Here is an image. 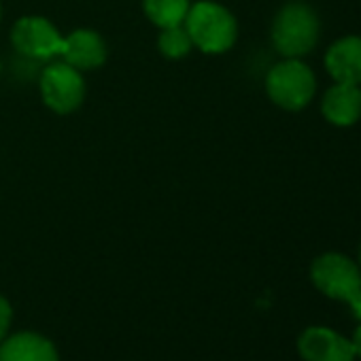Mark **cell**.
<instances>
[{
    "mask_svg": "<svg viewBox=\"0 0 361 361\" xmlns=\"http://www.w3.org/2000/svg\"><path fill=\"white\" fill-rule=\"evenodd\" d=\"M11 43L22 56L35 60H49L62 54L64 37L47 18L26 16L13 26Z\"/></svg>",
    "mask_w": 361,
    "mask_h": 361,
    "instance_id": "obj_6",
    "label": "cell"
},
{
    "mask_svg": "<svg viewBox=\"0 0 361 361\" xmlns=\"http://www.w3.org/2000/svg\"><path fill=\"white\" fill-rule=\"evenodd\" d=\"M317 90V79L312 71L300 62V58H287L285 62L272 66L266 77V92L270 100L285 111L304 109Z\"/></svg>",
    "mask_w": 361,
    "mask_h": 361,
    "instance_id": "obj_3",
    "label": "cell"
},
{
    "mask_svg": "<svg viewBox=\"0 0 361 361\" xmlns=\"http://www.w3.org/2000/svg\"><path fill=\"white\" fill-rule=\"evenodd\" d=\"M325 68L336 83H361V37L336 41L325 56Z\"/></svg>",
    "mask_w": 361,
    "mask_h": 361,
    "instance_id": "obj_9",
    "label": "cell"
},
{
    "mask_svg": "<svg viewBox=\"0 0 361 361\" xmlns=\"http://www.w3.org/2000/svg\"><path fill=\"white\" fill-rule=\"evenodd\" d=\"M157 47H159L164 58L180 60V58H185L194 49V43H192V37H190L185 24H180V26L164 28L159 39H157Z\"/></svg>",
    "mask_w": 361,
    "mask_h": 361,
    "instance_id": "obj_13",
    "label": "cell"
},
{
    "mask_svg": "<svg viewBox=\"0 0 361 361\" xmlns=\"http://www.w3.org/2000/svg\"><path fill=\"white\" fill-rule=\"evenodd\" d=\"M11 319H13V308H11V304L7 302V298L0 295V342L5 340V336H7V331H9Z\"/></svg>",
    "mask_w": 361,
    "mask_h": 361,
    "instance_id": "obj_14",
    "label": "cell"
},
{
    "mask_svg": "<svg viewBox=\"0 0 361 361\" xmlns=\"http://www.w3.org/2000/svg\"><path fill=\"white\" fill-rule=\"evenodd\" d=\"M66 64L75 66L77 71H92L104 64L106 60V43L104 39L90 28H79L64 37L62 54Z\"/></svg>",
    "mask_w": 361,
    "mask_h": 361,
    "instance_id": "obj_8",
    "label": "cell"
},
{
    "mask_svg": "<svg viewBox=\"0 0 361 361\" xmlns=\"http://www.w3.org/2000/svg\"><path fill=\"white\" fill-rule=\"evenodd\" d=\"M310 279L314 287L334 300L350 302L361 293V270L342 253H323L312 262Z\"/></svg>",
    "mask_w": 361,
    "mask_h": 361,
    "instance_id": "obj_4",
    "label": "cell"
},
{
    "mask_svg": "<svg viewBox=\"0 0 361 361\" xmlns=\"http://www.w3.org/2000/svg\"><path fill=\"white\" fill-rule=\"evenodd\" d=\"M321 111L334 126L346 128L361 117V90L350 83H336L323 96Z\"/></svg>",
    "mask_w": 361,
    "mask_h": 361,
    "instance_id": "obj_10",
    "label": "cell"
},
{
    "mask_svg": "<svg viewBox=\"0 0 361 361\" xmlns=\"http://www.w3.org/2000/svg\"><path fill=\"white\" fill-rule=\"evenodd\" d=\"M190 7V0H142L145 16L161 30L185 24Z\"/></svg>",
    "mask_w": 361,
    "mask_h": 361,
    "instance_id": "obj_12",
    "label": "cell"
},
{
    "mask_svg": "<svg viewBox=\"0 0 361 361\" xmlns=\"http://www.w3.org/2000/svg\"><path fill=\"white\" fill-rule=\"evenodd\" d=\"M0 361H60L51 340L35 331H20L0 344Z\"/></svg>",
    "mask_w": 361,
    "mask_h": 361,
    "instance_id": "obj_11",
    "label": "cell"
},
{
    "mask_svg": "<svg viewBox=\"0 0 361 361\" xmlns=\"http://www.w3.org/2000/svg\"><path fill=\"white\" fill-rule=\"evenodd\" d=\"M359 262H361V247H359Z\"/></svg>",
    "mask_w": 361,
    "mask_h": 361,
    "instance_id": "obj_16",
    "label": "cell"
},
{
    "mask_svg": "<svg viewBox=\"0 0 361 361\" xmlns=\"http://www.w3.org/2000/svg\"><path fill=\"white\" fill-rule=\"evenodd\" d=\"M317 13L300 3L283 7L272 24V45L285 58H302L310 54L319 41Z\"/></svg>",
    "mask_w": 361,
    "mask_h": 361,
    "instance_id": "obj_2",
    "label": "cell"
},
{
    "mask_svg": "<svg viewBox=\"0 0 361 361\" xmlns=\"http://www.w3.org/2000/svg\"><path fill=\"white\" fill-rule=\"evenodd\" d=\"M353 348H355V355L357 357H361V325L357 327V331H355V336H353Z\"/></svg>",
    "mask_w": 361,
    "mask_h": 361,
    "instance_id": "obj_15",
    "label": "cell"
},
{
    "mask_svg": "<svg viewBox=\"0 0 361 361\" xmlns=\"http://www.w3.org/2000/svg\"><path fill=\"white\" fill-rule=\"evenodd\" d=\"M306 361H355L353 342L327 327H308L298 342Z\"/></svg>",
    "mask_w": 361,
    "mask_h": 361,
    "instance_id": "obj_7",
    "label": "cell"
},
{
    "mask_svg": "<svg viewBox=\"0 0 361 361\" xmlns=\"http://www.w3.org/2000/svg\"><path fill=\"white\" fill-rule=\"evenodd\" d=\"M41 96L45 104L60 115L77 111L85 100V81L81 71L66 62L49 64L41 75Z\"/></svg>",
    "mask_w": 361,
    "mask_h": 361,
    "instance_id": "obj_5",
    "label": "cell"
},
{
    "mask_svg": "<svg viewBox=\"0 0 361 361\" xmlns=\"http://www.w3.org/2000/svg\"><path fill=\"white\" fill-rule=\"evenodd\" d=\"M185 28L194 47L204 54H226L234 47L238 37L236 18L224 5L213 3V0H200L190 7Z\"/></svg>",
    "mask_w": 361,
    "mask_h": 361,
    "instance_id": "obj_1",
    "label": "cell"
},
{
    "mask_svg": "<svg viewBox=\"0 0 361 361\" xmlns=\"http://www.w3.org/2000/svg\"><path fill=\"white\" fill-rule=\"evenodd\" d=\"M0 18H3V7H0Z\"/></svg>",
    "mask_w": 361,
    "mask_h": 361,
    "instance_id": "obj_17",
    "label": "cell"
}]
</instances>
